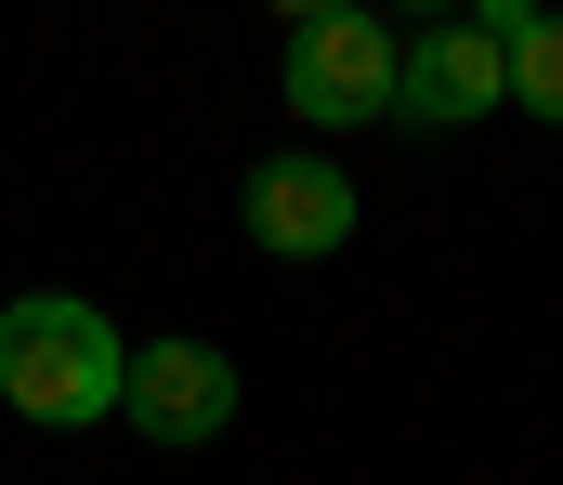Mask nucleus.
Returning <instances> with one entry per match:
<instances>
[{"label":"nucleus","mask_w":563,"mask_h":485,"mask_svg":"<svg viewBox=\"0 0 563 485\" xmlns=\"http://www.w3.org/2000/svg\"><path fill=\"white\" fill-rule=\"evenodd\" d=\"M119 367H132V341L106 328V302H79V289H26V302H0V394H13L40 433L106 420V407H119Z\"/></svg>","instance_id":"1"},{"label":"nucleus","mask_w":563,"mask_h":485,"mask_svg":"<svg viewBox=\"0 0 563 485\" xmlns=\"http://www.w3.org/2000/svg\"><path fill=\"white\" fill-rule=\"evenodd\" d=\"M276 92L301 106V132H354V119H394V13L380 0H328V13H288V66Z\"/></svg>","instance_id":"2"},{"label":"nucleus","mask_w":563,"mask_h":485,"mask_svg":"<svg viewBox=\"0 0 563 485\" xmlns=\"http://www.w3.org/2000/svg\"><path fill=\"white\" fill-rule=\"evenodd\" d=\"M498 40L472 26V13H420V40H394V119L407 132H472L485 106H498Z\"/></svg>","instance_id":"3"},{"label":"nucleus","mask_w":563,"mask_h":485,"mask_svg":"<svg viewBox=\"0 0 563 485\" xmlns=\"http://www.w3.org/2000/svg\"><path fill=\"white\" fill-rule=\"evenodd\" d=\"M236 223H250V250H276V263H328L341 236H354V170L341 158H263L236 184Z\"/></svg>","instance_id":"4"},{"label":"nucleus","mask_w":563,"mask_h":485,"mask_svg":"<svg viewBox=\"0 0 563 485\" xmlns=\"http://www.w3.org/2000/svg\"><path fill=\"white\" fill-rule=\"evenodd\" d=\"M119 420H132L144 447H210L236 420V367L210 341H144L132 367H119Z\"/></svg>","instance_id":"5"},{"label":"nucleus","mask_w":563,"mask_h":485,"mask_svg":"<svg viewBox=\"0 0 563 485\" xmlns=\"http://www.w3.org/2000/svg\"><path fill=\"white\" fill-rule=\"evenodd\" d=\"M498 106H525V119H551L563 132V13L538 0V26L511 40V79H498Z\"/></svg>","instance_id":"6"},{"label":"nucleus","mask_w":563,"mask_h":485,"mask_svg":"<svg viewBox=\"0 0 563 485\" xmlns=\"http://www.w3.org/2000/svg\"><path fill=\"white\" fill-rule=\"evenodd\" d=\"M394 13H459V0H394Z\"/></svg>","instance_id":"7"},{"label":"nucleus","mask_w":563,"mask_h":485,"mask_svg":"<svg viewBox=\"0 0 563 485\" xmlns=\"http://www.w3.org/2000/svg\"><path fill=\"white\" fill-rule=\"evenodd\" d=\"M276 13H328V0H276Z\"/></svg>","instance_id":"8"}]
</instances>
